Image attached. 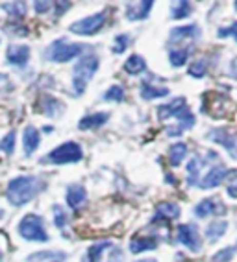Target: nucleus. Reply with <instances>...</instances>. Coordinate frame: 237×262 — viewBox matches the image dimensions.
Listing matches in <instances>:
<instances>
[{"instance_id": "1", "label": "nucleus", "mask_w": 237, "mask_h": 262, "mask_svg": "<svg viewBox=\"0 0 237 262\" xmlns=\"http://www.w3.org/2000/svg\"><path fill=\"white\" fill-rule=\"evenodd\" d=\"M43 188V181L35 176H19V178L11 179L6 188V198L8 202L15 207H23L37 196Z\"/></svg>"}, {"instance_id": "2", "label": "nucleus", "mask_w": 237, "mask_h": 262, "mask_svg": "<svg viewBox=\"0 0 237 262\" xmlns=\"http://www.w3.org/2000/svg\"><path fill=\"white\" fill-rule=\"evenodd\" d=\"M100 65L98 56L95 54H86L80 59L76 61L74 69H72V89L74 94H84L87 83L93 80V76L96 74Z\"/></svg>"}, {"instance_id": "3", "label": "nucleus", "mask_w": 237, "mask_h": 262, "mask_svg": "<svg viewBox=\"0 0 237 262\" xmlns=\"http://www.w3.org/2000/svg\"><path fill=\"white\" fill-rule=\"evenodd\" d=\"M82 52H84V45H78V42H67L65 39H57L48 45V48L45 50V57L48 61H54V63H67V61L74 59V57H80Z\"/></svg>"}, {"instance_id": "4", "label": "nucleus", "mask_w": 237, "mask_h": 262, "mask_svg": "<svg viewBox=\"0 0 237 262\" xmlns=\"http://www.w3.org/2000/svg\"><path fill=\"white\" fill-rule=\"evenodd\" d=\"M84 157V151H82L80 144L78 142H63L57 148H54L47 157H43L41 163H48V164H71V163H78Z\"/></svg>"}, {"instance_id": "5", "label": "nucleus", "mask_w": 237, "mask_h": 262, "mask_svg": "<svg viewBox=\"0 0 237 262\" xmlns=\"http://www.w3.org/2000/svg\"><path fill=\"white\" fill-rule=\"evenodd\" d=\"M19 234L30 242H47L48 234L45 229V222L37 214H26L19 224Z\"/></svg>"}, {"instance_id": "6", "label": "nucleus", "mask_w": 237, "mask_h": 262, "mask_svg": "<svg viewBox=\"0 0 237 262\" xmlns=\"http://www.w3.org/2000/svg\"><path fill=\"white\" fill-rule=\"evenodd\" d=\"M106 20H108V11H98V13H93L80 20H74L69 26V30L76 35H86L87 37V35H95L104 28Z\"/></svg>"}, {"instance_id": "7", "label": "nucleus", "mask_w": 237, "mask_h": 262, "mask_svg": "<svg viewBox=\"0 0 237 262\" xmlns=\"http://www.w3.org/2000/svg\"><path fill=\"white\" fill-rule=\"evenodd\" d=\"M208 139L215 144H221L228 154L237 161V131L228 129V127H217L208 133Z\"/></svg>"}, {"instance_id": "8", "label": "nucleus", "mask_w": 237, "mask_h": 262, "mask_svg": "<svg viewBox=\"0 0 237 262\" xmlns=\"http://www.w3.org/2000/svg\"><path fill=\"white\" fill-rule=\"evenodd\" d=\"M176 240H178L182 246H185V248L194 253L200 251V248H202V240H200L199 229H196L193 224L178 225V229H176Z\"/></svg>"}, {"instance_id": "9", "label": "nucleus", "mask_w": 237, "mask_h": 262, "mask_svg": "<svg viewBox=\"0 0 237 262\" xmlns=\"http://www.w3.org/2000/svg\"><path fill=\"white\" fill-rule=\"evenodd\" d=\"M228 176H230V170H228L226 166H223V164L211 166V168L208 170V173H206L204 178L199 179V187L202 188V190H209V188H215V187H219V185H221V183H223L224 179H228Z\"/></svg>"}, {"instance_id": "10", "label": "nucleus", "mask_w": 237, "mask_h": 262, "mask_svg": "<svg viewBox=\"0 0 237 262\" xmlns=\"http://www.w3.org/2000/svg\"><path fill=\"white\" fill-rule=\"evenodd\" d=\"M200 37V30L196 24H187V26H178V28H172L169 33V42L171 45H180L185 41H194V39Z\"/></svg>"}, {"instance_id": "11", "label": "nucleus", "mask_w": 237, "mask_h": 262, "mask_svg": "<svg viewBox=\"0 0 237 262\" xmlns=\"http://www.w3.org/2000/svg\"><path fill=\"white\" fill-rule=\"evenodd\" d=\"M8 61L15 67H24L30 59V47L28 45H10L8 52Z\"/></svg>"}, {"instance_id": "12", "label": "nucleus", "mask_w": 237, "mask_h": 262, "mask_svg": "<svg viewBox=\"0 0 237 262\" xmlns=\"http://www.w3.org/2000/svg\"><path fill=\"white\" fill-rule=\"evenodd\" d=\"M223 212H224V205L219 200H215V198L204 200V202H200L199 205L194 207V214L199 216V218H208V216L223 214Z\"/></svg>"}, {"instance_id": "13", "label": "nucleus", "mask_w": 237, "mask_h": 262, "mask_svg": "<svg viewBox=\"0 0 237 262\" xmlns=\"http://www.w3.org/2000/svg\"><path fill=\"white\" fill-rule=\"evenodd\" d=\"M39 144H41V135H39V131L35 129L33 126H28L23 133L24 155H26V157L33 155V154H35V150L39 148Z\"/></svg>"}, {"instance_id": "14", "label": "nucleus", "mask_w": 237, "mask_h": 262, "mask_svg": "<svg viewBox=\"0 0 237 262\" xmlns=\"http://www.w3.org/2000/svg\"><path fill=\"white\" fill-rule=\"evenodd\" d=\"M109 120V113H93V115H87L78 122V127L82 131L87 129H98L100 126H104L106 122Z\"/></svg>"}, {"instance_id": "15", "label": "nucleus", "mask_w": 237, "mask_h": 262, "mask_svg": "<svg viewBox=\"0 0 237 262\" xmlns=\"http://www.w3.org/2000/svg\"><path fill=\"white\" fill-rule=\"evenodd\" d=\"M180 216V207L176 205V203L171 202H163L156 207V214H154V222H160V220H174Z\"/></svg>"}, {"instance_id": "16", "label": "nucleus", "mask_w": 237, "mask_h": 262, "mask_svg": "<svg viewBox=\"0 0 237 262\" xmlns=\"http://www.w3.org/2000/svg\"><path fill=\"white\" fill-rule=\"evenodd\" d=\"M156 0H139V4L135 8H128V17L130 20H145L150 15L152 11V6H154Z\"/></svg>"}, {"instance_id": "17", "label": "nucleus", "mask_w": 237, "mask_h": 262, "mask_svg": "<svg viewBox=\"0 0 237 262\" xmlns=\"http://www.w3.org/2000/svg\"><path fill=\"white\" fill-rule=\"evenodd\" d=\"M206 166V159H202L200 155H194L193 159L187 163V183H189L191 187L193 185H199V176H200V170Z\"/></svg>"}, {"instance_id": "18", "label": "nucleus", "mask_w": 237, "mask_h": 262, "mask_svg": "<svg viewBox=\"0 0 237 262\" xmlns=\"http://www.w3.org/2000/svg\"><path fill=\"white\" fill-rule=\"evenodd\" d=\"M86 198H87V192L82 185H71V187L67 188V203L72 209L80 207L82 203L86 202Z\"/></svg>"}, {"instance_id": "19", "label": "nucleus", "mask_w": 237, "mask_h": 262, "mask_svg": "<svg viewBox=\"0 0 237 262\" xmlns=\"http://www.w3.org/2000/svg\"><path fill=\"white\" fill-rule=\"evenodd\" d=\"M156 248H157V240L154 236H135L130 242V251L132 253H141Z\"/></svg>"}, {"instance_id": "20", "label": "nucleus", "mask_w": 237, "mask_h": 262, "mask_svg": "<svg viewBox=\"0 0 237 262\" xmlns=\"http://www.w3.org/2000/svg\"><path fill=\"white\" fill-rule=\"evenodd\" d=\"M226 229H228V222L226 220L211 222V224L208 225V229H206V238H208L211 244L217 242L219 238H223V236H224Z\"/></svg>"}, {"instance_id": "21", "label": "nucleus", "mask_w": 237, "mask_h": 262, "mask_svg": "<svg viewBox=\"0 0 237 262\" xmlns=\"http://www.w3.org/2000/svg\"><path fill=\"white\" fill-rule=\"evenodd\" d=\"M187 103H185V98H174L172 102L165 103V105H160L157 107V113H160V118H169V117H176L180 109H184Z\"/></svg>"}, {"instance_id": "22", "label": "nucleus", "mask_w": 237, "mask_h": 262, "mask_svg": "<svg viewBox=\"0 0 237 262\" xmlns=\"http://www.w3.org/2000/svg\"><path fill=\"white\" fill-rule=\"evenodd\" d=\"M124 71L132 76L143 74V72L147 71V61L143 59L139 54H133V56H130L128 59H126V63H124Z\"/></svg>"}, {"instance_id": "23", "label": "nucleus", "mask_w": 237, "mask_h": 262, "mask_svg": "<svg viewBox=\"0 0 237 262\" xmlns=\"http://www.w3.org/2000/svg\"><path fill=\"white\" fill-rule=\"evenodd\" d=\"M141 98L143 100H156V98H163V96H167L169 94V89L167 87H156V85L152 83H141Z\"/></svg>"}, {"instance_id": "24", "label": "nucleus", "mask_w": 237, "mask_h": 262, "mask_svg": "<svg viewBox=\"0 0 237 262\" xmlns=\"http://www.w3.org/2000/svg\"><path fill=\"white\" fill-rule=\"evenodd\" d=\"M187 155V144L185 142H176L169 148V163L172 166H180Z\"/></svg>"}, {"instance_id": "25", "label": "nucleus", "mask_w": 237, "mask_h": 262, "mask_svg": "<svg viewBox=\"0 0 237 262\" xmlns=\"http://www.w3.org/2000/svg\"><path fill=\"white\" fill-rule=\"evenodd\" d=\"M2 8H4V10L8 11V15L13 17V19H23V17H26V11H28V6H26L24 0H11V2L4 4Z\"/></svg>"}, {"instance_id": "26", "label": "nucleus", "mask_w": 237, "mask_h": 262, "mask_svg": "<svg viewBox=\"0 0 237 262\" xmlns=\"http://www.w3.org/2000/svg\"><path fill=\"white\" fill-rule=\"evenodd\" d=\"M193 8H191V0H174V4L171 8V17L172 19H185L189 17Z\"/></svg>"}, {"instance_id": "27", "label": "nucleus", "mask_w": 237, "mask_h": 262, "mask_svg": "<svg viewBox=\"0 0 237 262\" xmlns=\"http://www.w3.org/2000/svg\"><path fill=\"white\" fill-rule=\"evenodd\" d=\"M108 248H111V242H109V240H106V242L93 244V246H91V248L87 249L86 262H100V257H102V253H104Z\"/></svg>"}, {"instance_id": "28", "label": "nucleus", "mask_w": 237, "mask_h": 262, "mask_svg": "<svg viewBox=\"0 0 237 262\" xmlns=\"http://www.w3.org/2000/svg\"><path fill=\"white\" fill-rule=\"evenodd\" d=\"M189 59V48H178L169 52V61L172 67H184Z\"/></svg>"}, {"instance_id": "29", "label": "nucleus", "mask_w": 237, "mask_h": 262, "mask_svg": "<svg viewBox=\"0 0 237 262\" xmlns=\"http://www.w3.org/2000/svg\"><path fill=\"white\" fill-rule=\"evenodd\" d=\"M41 103H43V113L47 117H57V113L62 111V103L52 96H45Z\"/></svg>"}, {"instance_id": "30", "label": "nucleus", "mask_w": 237, "mask_h": 262, "mask_svg": "<svg viewBox=\"0 0 237 262\" xmlns=\"http://www.w3.org/2000/svg\"><path fill=\"white\" fill-rule=\"evenodd\" d=\"M106 102H123L124 100V89L121 85H111L108 91L104 93Z\"/></svg>"}, {"instance_id": "31", "label": "nucleus", "mask_w": 237, "mask_h": 262, "mask_svg": "<svg viewBox=\"0 0 237 262\" xmlns=\"http://www.w3.org/2000/svg\"><path fill=\"white\" fill-rule=\"evenodd\" d=\"M15 139H17V133L15 131H10L8 135L0 141V150L4 151V154H8V155H11L13 154V150H15Z\"/></svg>"}, {"instance_id": "32", "label": "nucleus", "mask_w": 237, "mask_h": 262, "mask_svg": "<svg viewBox=\"0 0 237 262\" xmlns=\"http://www.w3.org/2000/svg\"><path fill=\"white\" fill-rule=\"evenodd\" d=\"M235 251H237L235 246L221 249V251H217L213 257H211V262H230L233 258V255H235Z\"/></svg>"}, {"instance_id": "33", "label": "nucleus", "mask_w": 237, "mask_h": 262, "mask_svg": "<svg viewBox=\"0 0 237 262\" xmlns=\"http://www.w3.org/2000/svg\"><path fill=\"white\" fill-rule=\"evenodd\" d=\"M206 71H208V67H206V61L204 59H199V61H194L193 65L189 67V76H193V78H204Z\"/></svg>"}, {"instance_id": "34", "label": "nucleus", "mask_w": 237, "mask_h": 262, "mask_svg": "<svg viewBox=\"0 0 237 262\" xmlns=\"http://www.w3.org/2000/svg\"><path fill=\"white\" fill-rule=\"evenodd\" d=\"M130 45V35L123 33V35H117L115 37V47H113V54H123Z\"/></svg>"}, {"instance_id": "35", "label": "nucleus", "mask_w": 237, "mask_h": 262, "mask_svg": "<svg viewBox=\"0 0 237 262\" xmlns=\"http://www.w3.org/2000/svg\"><path fill=\"white\" fill-rule=\"evenodd\" d=\"M226 192H228V196L233 198V200L237 198V172H230V176H228Z\"/></svg>"}, {"instance_id": "36", "label": "nucleus", "mask_w": 237, "mask_h": 262, "mask_svg": "<svg viewBox=\"0 0 237 262\" xmlns=\"http://www.w3.org/2000/svg\"><path fill=\"white\" fill-rule=\"evenodd\" d=\"M52 4H54V0H33V10L37 11L39 15H43L50 11Z\"/></svg>"}, {"instance_id": "37", "label": "nucleus", "mask_w": 237, "mask_h": 262, "mask_svg": "<svg viewBox=\"0 0 237 262\" xmlns=\"http://www.w3.org/2000/svg\"><path fill=\"white\" fill-rule=\"evenodd\" d=\"M54 216H56V220H54L56 227L63 229V227H65V224H67V214H65V211H63L62 207H54Z\"/></svg>"}, {"instance_id": "38", "label": "nucleus", "mask_w": 237, "mask_h": 262, "mask_svg": "<svg viewBox=\"0 0 237 262\" xmlns=\"http://www.w3.org/2000/svg\"><path fill=\"white\" fill-rule=\"evenodd\" d=\"M219 37H233L237 41V23H232L226 28L219 30Z\"/></svg>"}, {"instance_id": "39", "label": "nucleus", "mask_w": 237, "mask_h": 262, "mask_svg": "<svg viewBox=\"0 0 237 262\" xmlns=\"http://www.w3.org/2000/svg\"><path fill=\"white\" fill-rule=\"evenodd\" d=\"M71 8V0H57V8H56V13L57 15H63L67 10Z\"/></svg>"}, {"instance_id": "40", "label": "nucleus", "mask_w": 237, "mask_h": 262, "mask_svg": "<svg viewBox=\"0 0 237 262\" xmlns=\"http://www.w3.org/2000/svg\"><path fill=\"white\" fill-rule=\"evenodd\" d=\"M121 260H123V253L118 251V249H113L111 255H109L108 262H121Z\"/></svg>"}, {"instance_id": "41", "label": "nucleus", "mask_w": 237, "mask_h": 262, "mask_svg": "<svg viewBox=\"0 0 237 262\" xmlns=\"http://www.w3.org/2000/svg\"><path fill=\"white\" fill-rule=\"evenodd\" d=\"M230 74H232V78H235V80H237V59H233L232 71H230Z\"/></svg>"}, {"instance_id": "42", "label": "nucleus", "mask_w": 237, "mask_h": 262, "mask_svg": "<svg viewBox=\"0 0 237 262\" xmlns=\"http://www.w3.org/2000/svg\"><path fill=\"white\" fill-rule=\"evenodd\" d=\"M137 262H156V260H137Z\"/></svg>"}, {"instance_id": "43", "label": "nucleus", "mask_w": 237, "mask_h": 262, "mask_svg": "<svg viewBox=\"0 0 237 262\" xmlns=\"http://www.w3.org/2000/svg\"><path fill=\"white\" fill-rule=\"evenodd\" d=\"M233 6H235V11H237V0H235V4H233Z\"/></svg>"}, {"instance_id": "44", "label": "nucleus", "mask_w": 237, "mask_h": 262, "mask_svg": "<svg viewBox=\"0 0 237 262\" xmlns=\"http://www.w3.org/2000/svg\"><path fill=\"white\" fill-rule=\"evenodd\" d=\"M52 262H60V260H52Z\"/></svg>"}]
</instances>
